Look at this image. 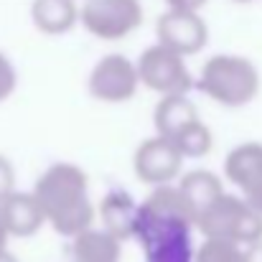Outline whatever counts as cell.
I'll use <instances>...</instances> for the list:
<instances>
[{
    "label": "cell",
    "instance_id": "6da1fadb",
    "mask_svg": "<svg viewBox=\"0 0 262 262\" xmlns=\"http://www.w3.org/2000/svg\"><path fill=\"white\" fill-rule=\"evenodd\" d=\"M133 239L140 242L145 262H193V214L173 183L153 188L138 204Z\"/></svg>",
    "mask_w": 262,
    "mask_h": 262
},
{
    "label": "cell",
    "instance_id": "7a4b0ae2",
    "mask_svg": "<svg viewBox=\"0 0 262 262\" xmlns=\"http://www.w3.org/2000/svg\"><path fill=\"white\" fill-rule=\"evenodd\" d=\"M33 199L38 201L43 219L61 237L74 239L77 234L92 229L94 204L89 199V178L74 163H51L38 176L33 186Z\"/></svg>",
    "mask_w": 262,
    "mask_h": 262
},
{
    "label": "cell",
    "instance_id": "3957f363",
    "mask_svg": "<svg viewBox=\"0 0 262 262\" xmlns=\"http://www.w3.org/2000/svg\"><path fill=\"white\" fill-rule=\"evenodd\" d=\"M196 87L224 107H245L260 94V72L247 56L216 54L201 67Z\"/></svg>",
    "mask_w": 262,
    "mask_h": 262
},
{
    "label": "cell",
    "instance_id": "277c9868",
    "mask_svg": "<svg viewBox=\"0 0 262 262\" xmlns=\"http://www.w3.org/2000/svg\"><path fill=\"white\" fill-rule=\"evenodd\" d=\"M193 229H199L204 239L232 242L237 247L250 250L262 239V214L242 196L224 191L209 209L196 216Z\"/></svg>",
    "mask_w": 262,
    "mask_h": 262
},
{
    "label": "cell",
    "instance_id": "5b68a950",
    "mask_svg": "<svg viewBox=\"0 0 262 262\" xmlns=\"http://www.w3.org/2000/svg\"><path fill=\"white\" fill-rule=\"evenodd\" d=\"M79 20L94 38L122 41L143 23L140 0H87L79 10Z\"/></svg>",
    "mask_w": 262,
    "mask_h": 262
},
{
    "label": "cell",
    "instance_id": "8992f818",
    "mask_svg": "<svg viewBox=\"0 0 262 262\" xmlns=\"http://www.w3.org/2000/svg\"><path fill=\"white\" fill-rule=\"evenodd\" d=\"M138 69V79L140 87H148L163 97H173V94H186L188 89H193V77L186 67V59H181L178 54L163 49V46H148L140 59L135 61Z\"/></svg>",
    "mask_w": 262,
    "mask_h": 262
},
{
    "label": "cell",
    "instance_id": "52a82bcc",
    "mask_svg": "<svg viewBox=\"0 0 262 262\" xmlns=\"http://www.w3.org/2000/svg\"><path fill=\"white\" fill-rule=\"evenodd\" d=\"M87 89L89 94L94 99H99V102H110V104L130 102L138 94V89H140L135 61L122 56V54L102 56L94 64V69L89 72Z\"/></svg>",
    "mask_w": 262,
    "mask_h": 262
},
{
    "label": "cell",
    "instance_id": "ba28073f",
    "mask_svg": "<svg viewBox=\"0 0 262 262\" xmlns=\"http://www.w3.org/2000/svg\"><path fill=\"white\" fill-rule=\"evenodd\" d=\"M156 36H158V46L178 54L181 59H188V56L199 54L206 46V41H209V26H206V20L199 13L166 10L158 18Z\"/></svg>",
    "mask_w": 262,
    "mask_h": 262
},
{
    "label": "cell",
    "instance_id": "9c48e42d",
    "mask_svg": "<svg viewBox=\"0 0 262 262\" xmlns=\"http://www.w3.org/2000/svg\"><path fill=\"white\" fill-rule=\"evenodd\" d=\"M183 168V158L181 153L176 150L173 145L161 138V135H153L148 140H143L138 148H135V156H133V171L135 176L158 188V186H171L178 173Z\"/></svg>",
    "mask_w": 262,
    "mask_h": 262
},
{
    "label": "cell",
    "instance_id": "30bf717a",
    "mask_svg": "<svg viewBox=\"0 0 262 262\" xmlns=\"http://www.w3.org/2000/svg\"><path fill=\"white\" fill-rule=\"evenodd\" d=\"M224 176L239 196L262 214V143H239L224 158Z\"/></svg>",
    "mask_w": 262,
    "mask_h": 262
},
{
    "label": "cell",
    "instance_id": "8fae6325",
    "mask_svg": "<svg viewBox=\"0 0 262 262\" xmlns=\"http://www.w3.org/2000/svg\"><path fill=\"white\" fill-rule=\"evenodd\" d=\"M99 219H102V232H107L110 237H115L122 245L125 239H133V234H135L138 201L133 199L130 191L112 188L99 201Z\"/></svg>",
    "mask_w": 262,
    "mask_h": 262
},
{
    "label": "cell",
    "instance_id": "7c38bea8",
    "mask_svg": "<svg viewBox=\"0 0 262 262\" xmlns=\"http://www.w3.org/2000/svg\"><path fill=\"white\" fill-rule=\"evenodd\" d=\"M0 209H3V219L10 237H18V239L33 237L46 224L38 201L28 191H13L8 199L0 201Z\"/></svg>",
    "mask_w": 262,
    "mask_h": 262
},
{
    "label": "cell",
    "instance_id": "4fadbf2b",
    "mask_svg": "<svg viewBox=\"0 0 262 262\" xmlns=\"http://www.w3.org/2000/svg\"><path fill=\"white\" fill-rule=\"evenodd\" d=\"M201 122V115L196 110V104L186 97V94H173V97H163L153 112V125H156V135L166 138L168 143H173L178 135H183L191 125Z\"/></svg>",
    "mask_w": 262,
    "mask_h": 262
},
{
    "label": "cell",
    "instance_id": "5bb4252c",
    "mask_svg": "<svg viewBox=\"0 0 262 262\" xmlns=\"http://www.w3.org/2000/svg\"><path fill=\"white\" fill-rule=\"evenodd\" d=\"M31 20L46 36H64L79 20V8L74 0H33Z\"/></svg>",
    "mask_w": 262,
    "mask_h": 262
},
{
    "label": "cell",
    "instance_id": "9a60e30c",
    "mask_svg": "<svg viewBox=\"0 0 262 262\" xmlns=\"http://www.w3.org/2000/svg\"><path fill=\"white\" fill-rule=\"evenodd\" d=\"M176 188L181 191L183 201L188 204V209H191V214H193V222H196V216H199L204 209H209V206L224 193L222 178L216 173H211V171H206V168H196V171H191V173L181 176V181L176 183Z\"/></svg>",
    "mask_w": 262,
    "mask_h": 262
},
{
    "label": "cell",
    "instance_id": "2e32d148",
    "mask_svg": "<svg viewBox=\"0 0 262 262\" xmlns=\"http://www.w3.org/2000/svg\"><path fill=\"white\" fill-rule=\"evenodd\" d=\"M122 245L102 229H87L69 245V262H120Z\"/></svg>",
    "mask_w": 262,
    "mask_h": 262
},
{
    "label": "cell",
    "instance_id": "e0dca14e",
    "mask_svg": "<svg viewBox=\"0 0 262 262\" xmlns=\"http://www.w3.org/2000/svg\"><path fill=\"white\" fill-rule=\"evenodd\" d=\"M193 262H252V252L245 247H237L232 242L204 239L196 247Z\"/></svg>",
    "mask_w": 262,
    "mask_h": 262
},
{
    "label": "cell",
    "instance_id": "ac0fdd59",
    "mask_svg": "<svg viewBox=\"0 0 262 262\" xmlns=\"http://www.w3.org/2000/svg\"><path fill=\"white\" fill-rule=\"evenodd\" d=\"M15 87H18V72H15L13 61L0 51V102L10 99Z\"/></svg>",
    "mask_w": 262,
    "mask_h": 262
},
{
    "label": "cell",
    "instance_id": "d6986e66",
    "mask_svg": "<svg viewBox=\"0 0 262 262\" xmlns=\"http://www.w3.org/2000/svg\"><path fill=\"white\" fill-rule=\"evenodd\" d=\"M13 191H15V171H13V163L0 153V201L8 199Z\"/></svg>",
    "mask_w": 262,
    "mask_h": 262
},
{
    "label": "cell",
    "instance_id": "ffe728a7",
    "mask_svg": "<svg viewBox=\"0 0 262 262\" xmlns=\"http://www.w3.org/2000/svg\"><path fill=\"white\" fill-rule=\"evenodd\" d=\"M168 10H188V13H199L201 5H206V0H166Z\"/></svg>",
    "mask_w": 262,
    "mask_h": 262
},
{
    "label": "cell",
    "instance_id": "44dd1931",
    "mask_svg": "<svg viewBox=\"0 0 262 262\" xmlns=\"http://www.w3.org/2000/svg\"><path fill=\"white\" fill-rule=\"evenodd\" d=\"M8 242H10V234H8V227H5V219H3V209H0V255L8 252Z\"/></svg>",
    "mask_w": 262,
    "mask_h": 262
},
{
    "label": "cell",
    "instance_id": "7402d4cb",
    "mask_svg": "<svg viewBox=\"0 0 262 262\" xmlns=\"http://www.w3.org/2000/svg\"><path fill=\"white\" fill-rule=\"evenodd\" d=\"M0 262H20V260H18L13 252H3V255H0Z\"/></svg>",
    "mask_w": 262,
    "mask_h": 262
},
{
    "label": "cell",
    "instance_id": "603a6c76",
    "mask_svg": "<svg viewBox=\"0 0 262 262\" xmlns=\"http://www.w3.org/2000/svg\"><path fill=\"white\" fill-rule=\"evenodd\" d=\"M234 3H252V0H234Z\"/></svg>",
    "mask_w": 262,
    "mask_h": 262
},
{
    "label": "cell",
    "instance_id": "cb8c5ba5",
    "mask_svg": "<svg viewBox=\"0 0 262 262\" xmlns=\"http://www.w3.org/2000/svg\"><path fill=\"white\" fill-rule=\"evenodd\" d=\"M74 3H77V0H74ZM84 3H87V0H84Z\"/></svg>",
    "mask_w": 262,
    "mask_h": 262
}]
</instances>
